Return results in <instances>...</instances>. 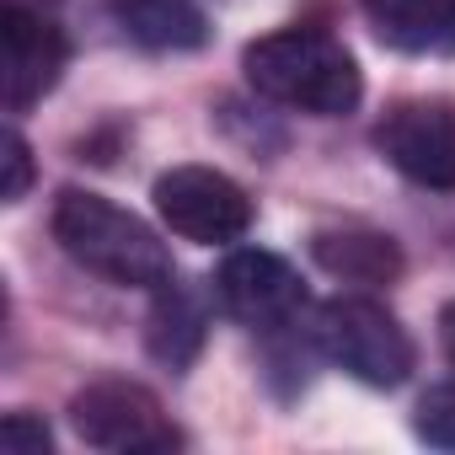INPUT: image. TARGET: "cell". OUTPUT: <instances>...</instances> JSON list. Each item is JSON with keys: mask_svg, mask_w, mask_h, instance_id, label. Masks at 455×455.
<instances>
[{"mask_svg": "<svg viewBox=\"0 0 455 455\" xmlns=\"http://www.w3.org/2000/svg\"><path fill=\"white\" fill-rule=\"evenodd\" d=\"M49 231L54 242L65 247V258L118 290H161L177 279L172 268V247L150 231V225L129 209H118L113 198L102 193H86V188H65L54 198V214H49Z\"/></svg>", "mask_w": 455, "mask_h": 455, "instance_id": "1", "label": "cell"}, {"mask_svg": "<svg viewBox=\"0 0 455 455\" xmlns=\"http://www.w3.org/2000/svg\"><path fill=\"white\" fill-rule=\"evenodd\" d=\"M247 86L290 113H311V118H343L364 102V70L359 60L316 28H279L263 33L258 44H247L242 54Z\"/></svg>", "mask_w": 455, "mask_h": 455, "instance_id": "2", "label": "cell"}, {"mask_svg": "<svg viewBox=\"0 0 455 455\" xmlns=\"http://www.w3.org/2000/svg\"><path fill=\"white\" fill-rule=\"evenodd\" d=\"M316 338H322V354L370 391L402 386L412 375V364H418V348H412L407 327L375 295H332V300H322L316 306Z\"/></svg>", "mask_w": 455, "mask_h": 455, "instance_id": "3", "label": "cell"}, {"mask_svg": "<svg viewBox=\"0 0 455 455\" xmlns=\"http://www.w3.org/2000/svg\"><path fill=\"white\" fill-rule=\"evenodd\" d=\"M70 428L81 444L108 455H140V450H177L182 428L166 418L161 396L129 375H102L70 396Z\"/></svg>", "mask_w": 455, "mask_h": 455, "instance_id": "4", "label": "cell"}, {"mask_svg": "<svg viewBox=\"0 0 455 455\" xmlns=\"http://www.w3.org/2000/svg\"><path fill=\"white\" fill-rule=\"evenodd\" d=\"M150 198H156V214L166 231L182 242H198V247L242 242L252 231V214H258L236 177H225L220 166H198V161L161 172Z\"/></svg>", "mask_w": 455, "mask_h": 455, "instance_id": "5", "label": "cell"}, {"mask_svg": "<svg viewBox=\"0 0 455 455\" xmlns=\"http://www.w3.org/2000/svg\"><path fill=\"white\" fill-rule=\"evenodd\" d=\"M209 295H214V306L225 316L252 327L258 338L274 332V327L300 322L306 306H311L300 274L279 252H263V247H231V252H225L214 279H209Z\"/></svg>", "mask_w": 455, "mask_h": 455, "instance_id": "6", "label": "cell"}, {"mask_svg": "<svg viewBox=\"0 0 455 455\" xmlns=\"http://www.w3.org/2000/svg\"><path fill=\"white\" fill-rule=\"evenodd\" d=\"M70 65V38L54 17H44L28 0H6L0 6V97L6 113H28L44 102Z\"/></svg>", "mask_w": 455, "mask_h": 455, "instance_id": "7", "label": "cell"}, {"mask_svg": "<svg viewBox=\"0 0 455 455\" xmlns=\"http://www.w3.org/2000/svg\"><path fill=\"white\" fill-rule=\"evenodd\" d=\"M375 150L412 188L455 193V102H444V97L396 102L375 129Z\"/></svg>", "mask_w": 455, "mask_h": 455, "instance_id": "8", "label": "cell"}, {"mask_svg": "<svg viewBox=\"0 0 455 455\" xmlns=\"http://www.w3.org/2000/svg\"><path fill=\"white\" fill-rule=\"evenodd\" d=\"M364 22L375 44L396 54L412 60L455 54V0H364Z\"/></svg>", "mask_w": 455, "mask_h": 455, "instance_id": "9", "label": "cell"}, {"mask_svg": "<svg viewBox=\"0 0 455 455\" xmlns=\"http://www.w3.org/2000/svg\"><path fill=\"white\" fill-rule=\"evenodd\" d=\"M311 258L322 274L359 284V290H380L402 279V247L386 231H370V225H327V231L311 236Z\"/></svg>", "mask_w": 455, "mask_h": 455, "instance_id": "10", "label": "cell"}, {"mask_svg": "<svg viewBox=\"0 0 455 455\" xmlns=\"http://www.w3.org/2000/svg\"><path fill=\"white\" fill-rule=\"evenodd\" d=\"M204 338H209V306L193 284H161L156 300H150V316H145V348L150 359H161L166 370H188L198 354H204Z\"/></svg>", "mask_w": 455, "mask_h": 455, "instance_id": "11", "label": "cell"}, {"mask_svg": "<svg viewBox=\"0 0 455 455\" xmlns=\"http://www.w3.org/2000/svg\"><path fill=\"white\" fill-rule=\"evenodd\" d=\"M124 38H134L150 54H193L209 44V17L193 0H108Z\"/></svg>", "mask_w": 455, "mask_h": 455, "instance_id": "12", "label": "cell"}, {"mask_svg": "<svg viewBox=\"0 0 455 455\" xmlns=\"http://www.w3.org/2000/svg\"><path fill=\"white\" fill-rule=\"evenodd\" d=\"M412 434L428 450H455V380L428 386L412 407Z\"/></svg>", "mask_w": 455, "mask_h": 455, "instance_id": "13", "label": "cell"}, {"mask_svg": "<svg viewBox=\"0 0 455 455\" xmlns=\"http://www.w3.org/2000/svg\"><path fill=\"white\" fill-rule=\"evenodd\" d=\"M0 150H6V156H0V161H6V188H0V198H6V204H22L28 188H33V150H28V140H22L17 124H6Z\"/></svg>", "mask_w": 455, "mask_h": 455, "instance_id": "14", "label": "cell"}, {"mask_svg": "<svg viewBox=\"0 0 455 455\" xmlns=\"http://www.w3.org/2000/svg\"><path fill=\"white\" fill-rule=\"evenodd\" d=\"M0 444H6V455H49L54 434L33 412H6V423H0Z\"/></svg>", "mask_w": 455, "mask_h": 455, "instance_id": "15", "label": "cell"}, {"mask_svg": "<svg viewBox=\"0 0 455 455\" xmlns=\"http://www.w3.org/2000/svg\"><path fill=\"white\" fill-rule=\"evenodd\" d=\"M439 343H444V354H450V364H455V300L439 311Z\"/></svg>", "mask_w": 455, "mask_h": 455, "instance_id": "16", "label": "cell"}]
</instances>
